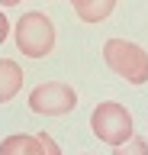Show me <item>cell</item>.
<instances>
[{"mask_svg": "<svg viewBox=\"0 0 148 155\" xmlns=\"http://www.w3.org/2000/svg\"><path fill=\"white\" fill-rule=\"evenodd\" d=\"M20 0H0V10H7V7H16Z\"/></svg>", "mask_w": 148, "mask_h": 155, "instance_id": "cell-11", "label": "cell"}, {"mask_svg": "<svg viewBox=\"0 0 148 155\" xmlns=\"http://www.w3.org/2000/svg\"><path fill=\"white\" fill-rule=\"evenodd\" d=\"M71 7L84 23H103L116 10V0H71Z\"/></svg>", "mask_w": 148, "mask_h": 155, "instance_id": "cell-7", "label": "cell"}, {"mask_svg": "<svg viewBox=\"0 0 148 155\" xmlns=\"http://www.w3.org/2000/svg\"><path fill=\"white\" fill-rule=\"evenodd\" d=\"M113 155H148V142L142 139V136H135V139H129L126 145L113 149Z\"/></svg>", "mask_w": 148, "mask_h": 155, "instance_id": "cell-8", "label": "cell"}, {"mask_svg": "<svg viewBox=\"0 0 148 155\" xmlns=\"http://www.w3.org/2000/svg\"><path fill=\"white\" fill-rule=\"evenodd\" d=\"M103 61H106L119 78L129 84H145L148 81V52L129 39H109L103 45Z\"/></svg>", "mask_w": 148, "mask_h": 155, "instance_id": "cell-2", "label": "cell"}, {"mask_svg": "<svg viewBox=\"0 0 148 155\" xmlns=\"http://www.w3.org/2000/svg\"><path fill=\"white\" fill-rule=\"evenodd\" d=\"M23 87V68L10 58H0V104H10Z\"/></svg>", "mask_w": 148, "mask_h": 155, "instance_id": "cell-5", "label": "cell"}, {"mask_svg": "<svg viewBox=\"0 0 148 155\" xmlns=\"http://www.w3.org/2000/svg\"><path fill=\"white\" fill-rule=\"evenodd\" d=\"M16 45H20L23 55L29 58H45L55 48V26H52V19L39 10H29V13H23L16 19Z\"/></svg>", "mask_w": 148, "mask_h": 155, "instance_id": "cell-3", "label": "cell"}, {"mask_svg": "<svg viewBox=\"0 0 148 155\" xmlns=\"http://www.w3.org/2000/svg\"><path fill=\"white\" fill-rule=\"evenodd\" d=\"M7 36H10V23H7V13L0 10V42H7Z\"/></svg>", "mask_w": 148, "mask_h": 155, "instance_id": "cell-10", "label": "cell"}, {"mask_svg": "<svg viewBox=\"0 0 148 155\" xmlns=\"http://www.w3.org/2000/svg\"><path fill=\"white\" fill-rule=\"evenodd\" d=\"M87 155H90V152H87Z\"/></svg>", "mask_w": 148, "mask_h": 155, "instance_id": "cell-12", "label": "cell"}, {"mask_svg": "<svg viewBox=\"0 0 148 155\" xmlns=\"http://www.w3.org/2000/svg\"><path fill=\"white\" fill-rule=\"evenodd\" d=\"M77 107V94L71 84H61V81H45V84L32 87L29 94V110L42 116H61L71 113Z\"/></svg>", "mask_w": 148, "mask_h": 155, "instance_id": "cell-4", "label": "cell"}, {"mask_svg": "<svg viewBox=\"0 0 148 155\" xmlns=\"http://www.w3.org/2000/svg\"><path fill=\"white\" fill-rule=\"evenodd\" d=\"M90 129H93V136H97L100 142L113 145V149L126 145L129 139H135L132 116H129V110L122 104H116V100H103V104L93 107V113H90Z\"/></svg>", "mask_w": 148, "mask_h": 155, "instance_id": "cell-1", "label": "cell"}, {"mask_svg": "<svg viewBox=\"0 0 148 155\" xmlns=\"http://www.w3.org/2000/svg\"><path fill=\"white\" fill-rule=\"evenodd\" d=\"M36 136H39V142L45 145V155H61V145L55 142V139H52L49 133H36Z\"/></svg>", "mask_w": 148, "mask_h": 155, "instance_id": "cell-9", "label": "cell"}, {"mask_svg": "<svg viewBox=\"0 0 148 155\" xmlns=\"http://www.w3.org/2000/svg\"><path fill=\"white\" fill-rule=\"evenodd\" d=\"M0 155H45V145L39 142V136L13 133L0 142Z\"/></svg>", "mask_w": 148, "mask_h": 155, "instance_id": "cell-6", "label": "cell"}]
</instances>
